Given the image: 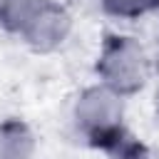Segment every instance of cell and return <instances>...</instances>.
Listing matches in <instances>:
<instances>
[{
	"instance_id": "cell-2",
	"label": "cell",
	"mask_w": 159,
	"mask_h": 159,
	"mask_svg": "<svg viewBox=\"0 0 159 159\" xmlns=\"http://www.w3.org/2000/svg\"><path fill=\"white\" fill-rule=\"evenodd\" d=\"M77 117L82 119V124L89 127H107L119 117V102L114 94L102 92V89H92L82 97L80 107H77Z\"/></svg>"
},
{
	"instance_id": "cell-1",
	"label": "cell",
	"mask_w": 159,
	"mask_h": 159,
	"mask_svg": "<svg viewBox=\"0 0 159 159\" xmlns=\"http://www.w3.org/2000/svg\"><path fill=\"white\" fill-rule=\"evenodd\" d=\"M104 75L119 89L137 87L144 77V62H142L139 50L129 42H122L114 50H109L104 57Z\"/></svg>"
},
{
	"instance_id": "cell-5",
	"label": "cell",
	"mask_w": 159,
	"mask_h": 159,
	"mask_svg": "<svg viewBox=\"0 0 159 159\" xmlns=\"http://www.w3.org/2000/svg\"><path fill=\"white\" fill-rule=\"evenodd\" d=\"M40 0H0V17L10 27H27L40 10Z\"/></svg>"
},
{
	"instance_id": "cell-4",
	"label": "cell",
	"mask_w": 159,
	"mask_h": 159,
	"mask_svg": "<svg viewBox=\"0 0 159 159\" xmlns=\"http://www.w3.org/2000/svg\"><path fill=\"white\" fill-rule=\"evenodd\" d=\"M30 147H32V142L20 124L0 127V159H27Z\"/></svg>"
},
{
	"instance_id": "cell-6",
	"label": "cell",
	"mask_w": 159,
	"mask_h": 159,
	"mask_svg": "<svg viewBox=\"0 0 159 159\" xmlns=\"http://www.w3.org/2000/svg\"><path fill=\"white\" fill-rule=\"evenodd\" d=\"M154 0H107V5L114 12H142L152 5Z\"/></svg>"
},
{
	"instance_id": "cell-3",
	"label": "cell",
	"mask_w": 159,
	"mask_h": 159,
	"mask_svg": "<svg viewBox=\"0 0 159 159\" xmlns=\"http://www.w3.org/2000/svg\"><path fill=\"white\" fill-rule=\"evenodd\" d=\"M65 27H67V20H65V15L60 10H55V7H40L37 15L25 27V32H27V37L35 45L50 47V45H55L65 35Z\"/></svg>"
}]
</instances>
